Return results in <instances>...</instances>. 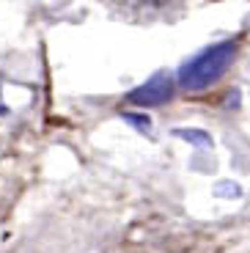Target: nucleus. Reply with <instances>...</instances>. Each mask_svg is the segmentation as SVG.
I'll return each instance as SVG.
<instances>
[{
  "mask_svg": "<svg viewBox=\"0 0 250 253\" xmlns=\"http://www.w3.org/2000/svg\"><path fill=\"white\" fill-rule=\"evenodd\" d=\"M121 119H124L126 124H132L135 129H143V132H149V129H151V119H149V116H143V113H124Z\"/></svg>",
  "mask_w": 250,
  "mask_h": 253,
  "instance_id": "nucleus-4",
  "label": "nucleus"
},
{
  "mask_svg": "<svg viewBox=\"0 0 250 253\" xmlns=\"http://www.w3.org/2000/svg\"><path fill=\"white\" fill-rule=\"evenodd\" d=\"M176 94V80L168 75V72H157L154 77L138 85V88H132L126 94V99L132 105H138V108H160L165 102H170Z\"/></svg>",
  "mask_w": 250,
  "mask_h": 253,
  "instance_id": "nucleus-2",
  "label": "nucleus"
},
{
  "mask_svg": "<svg viewBox=\"0 0 250 253\" xmlns=\"http://www.w3.org/2000/svg\"><path fill=\"white\" fill-rule=\"evenodd\" d=\"M6 113H8V108L3 105V96H0V116H6Z\"/></svg>",
  "mask_w": 250,
  "mask_h": 253,
  "instance_id": "nucleus-5",
  "label": "nucleus"
},
{
  "mask_svg": "<svg viewBox=\"0 0 250 253\" xmlns=\"http://www.w3.org/2000/svg\"><path fill=\"white\" fill-rule=\"evenodd\" d=\"M176 135L190 140L193 146H212V138H209V132H204V129H176Z\"/></svg>",
  "mask_w": 250,
  "mask_h": 253,
  "instance_id": "nucleus-3",
  "label": "nucleus"
},
{
  "mask_svg": "<svg viewBox=\"0 0 250 253\" xmlns=\"http://www.w3.org/2000/svg\"><path fill=\"white\" fill-rule=\"evenodd\" d=\"M239 44L234 39H225V42H217V44H209L198 52V55L187 58V61L179 66V75H176V83H179L184 91H204L209 85L220 80L225 72L231 69V63L237 61Z\"/></svg>",
  "mask_w": 250,
  "mask_h": 253,
  "instance_id": "nucleus-1",
  "label": "nucleus"
}]
</instances>
